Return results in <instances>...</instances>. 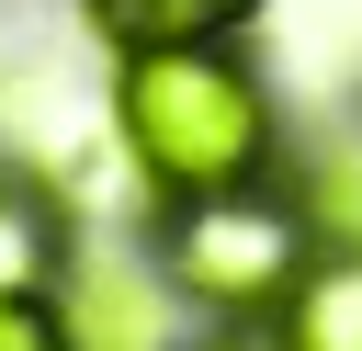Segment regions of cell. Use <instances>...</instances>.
Returning <instances> with one entry per match:
<instances>
[{
    "instance_id": "cell-1",
    "label": "cell",
    "mask_w": 362,
    "mask_h": 351,
    "mask_svg": "<svg viewBox=\"0 0 362 351\" xmlns=\"http://www.w3.org/2000/svg\"><path fill=\"white\" fill-rule=\"evenodd\" d=\"M113 125L124 159L147 170L158 204H204V192H249L283 159V113L260 91V68L238 45H136L113 68Z\"/></svg>"
},
{
    "instance_id": "cell-2",
    "label": "cell",
    "mask_w": 362,
    "mask_h": 351,
    "mask_svg": "<svg viewBox=\"0 0 362 351\" xmlns=\"http://www.w3.org/2000/svg\"><path fill=\"white\" fill-rule=\"evenodd\" d=\"M305 260H317V215L283 204V192H260V181L249 192H204L170 226V283L192 306H215V317H283V294L305 283Z\"/></svg>"
},
{
    "instance_id": "cell-3",
    "label": "cell",
    "mask_w": 362,
    "mask_h": 351,
    "mask_svg": "<svg viewBox=\"0 0 362 351\" xmlns=\"http://www.w3.org/2000/svg\"><path fill=\"white\" fill-rule=\"evenodd\" d=\"M283 351H362V249L305 260V283L283 294Z\"/></svg>"
},
{
    "instance_id": "cell-4",
    "label": "cell",
    "mask_w": 362,
    "mask_h": 351,
    "mask_svg": "<svg viewBox=\"0 0 362 351\" xmlns=\"http://www.w3.org/2000/svg\"><path fill=\"white\" fill-rule=\"evenodd\" d=\"M260 0H90V23H102V45H204V34H238Z\"/></svg>"
},
{
    "instance_id": "cell-5",
    "label": "cell",
    "mask_w": 362,
    "mask_h": 351,
    "mask_svg": "<svg viewBox=\"0 0 362 351\" xmlns=\"http://www.w3.org/2000/svg\"><path fill=\"white\" fill-rule=\"evenodd\" d=\"M68 328H79V351H158V306H147V283L113 272V260L79 272V317H68Z\"/></svg>"
},
{
    "instance_id": "cell-6",
    "label": "cell",
    "mask_w": 362,
    "mask_h": 351,
    "mask_svg": "<svg viewBox=\"0 0 362 351\" xmlns=\"http://www.w3.org/2000/svg\"><path fill=\"white\" fill-rule=\"evenodd\" d=\"M0 351H79V328H68V306H45L34 283H11V294H0Z\"/></svg>"
},
{
    "instance_id": "cell-7",
    "label": "cell",
    "mask_w": 362,
    "mask_h": 351,
    "mask_svg": "<svg viewBox=\"0 0 362 351\" xmlns=\"http://www.w3.org/2000/svg\"><path fill=\"white\" fill-rule=\"evenodd\" d=\"M34 272H45V226H34L23 204H0V294H11V283H34Z\"/></svg>"
},
{
    "instance_id": "cell-8",
    "label": "cell",
    "mask_w": 362,
    "mask_h": 351,
    "mask_svg": "<svg viewBox=\"0 0 362 351\" xmlns=\"http://www.w3.org/2000/svg\"><path fill=\"white\" fill-rule=\"evenodd\" d=\"M204 351H283V340H260L249 317H226V340H204Z\"/></svg>"
}]
</instances>
